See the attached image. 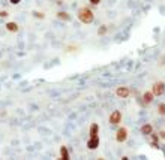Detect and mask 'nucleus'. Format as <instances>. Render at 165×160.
<instances>
[{"label":"nucleus","instance_id":"1","mask_svg":"<svg viewBox=\"0 0 165 160\" xmlns=\"http://www.w3.org/2000/svg\"><path fill=\"white\" fill-rule=\"evenodd\" d=\"M77 17H78V19L83 23V24H92L93 23V12L92 9H89V8H81L80 11H78V14H77Z\"/></svg>","mask_w":165,"mask_h":160},{"label":"nucleus","instance_id":"2","mask_svg":"<svg viewBox=\"0 0 165 160\" xmlns=\"http://www.w3.org/2000/svg\"><path fill=\"white\" fill-rule=\"evenodd\" d=\"M152 93L155 94V96H162L165 93V84L162 81H158V82H155L153 85H152Z\"/></svg>","mask_w":165,"mask_h":160},{"label":"nucleus","instance_id":"3","mask_svg":"<svg viewBox=\"0 0 165 160\" xmlns=\"http://www.w3.org/2000/svg\"><path fill=\"white\" fill-rule=\"evenodd\" d=\"M128 139V129L126 127H120L119 130H117V135H116V141L117 142H125Z\"/></svg>","mask_w":165,"mask_h":160},{"label":"nucleus","instance_id":"4","mask_svg":"<svg viewBox=\"0 0 165 160\" xmlns=\"http://www.w3.org/2000/svg\"><path fill=\"white\" fill-rule=\"evenodd\" d=\"M120 121H122V112L120 111H113L110 115V123L113 126H117Z\"/></svg>","mask_w":165,"mask_h":160},{"label":"nucleus","instance_id":"5","mask_svg":"<svg viewBox=\"0 0 165 160\" xmlns=\"http://www.w3.org/2000/svg\"><path fill=\"white\" fill-rule=\"evenodd\" d=\"M99 147V135L98 136H90L87 141V148L89 150H96Z\"/></svg>","mask_w":165,"mask_h":160},{"label":"nucleus","instance_id":"6","mask_svg":"<svg viewBox=\"0 0 165 160\" xmlns=\"http://www.w3.org/2000/svg\"><path fill=\"white\" fill-rule=\"evenodd\" d=\"M116 94L119 97H122V99H126V97H129V94H131V90L128 87H119V89L116 90Z\"/></svg>","mask_w":165,"mask_h":160},{"label":"nucleus","instance_id":"7","mask_svg":"<svg viewBox=\"0 0 165 160\" xmlns=\"http://www.w3.org/2000/svg\"><path fill=\"white\" fill-rule=\"evenodd\" d=\"M153 99H155V94H153L152 91H144V94H143V102H144L146 105L152 103Z\"/></svg>","mask_w":165,"mask_h":160},{"label":"nucleus","instance_id":"8","mask_svg":"<svg viewBox=\"0 0 165 160\" xmlns=\"http://www.w3.org/2000/svg\"><path fill=\"white\" fill-rule=\"evenodd\" d=\"M6 30L8 32H11V33H17L18 32V24L17 23H14V21H9V23H6Z\"/></svg>","mask_w":165,"mask_h":160},{"label":"nucleus","instance_id":"9","mask_svg":"<svg viewBox=\"0 0 165 160\" xmlns=\"http://www.w3.org/2000/svg\"><path fill=\"white\" fill-rule=\"evenodd\" d=\"M149 136L152 138V142H150V145H152L153 148H158V147H159V139H161V138H159V135H156V133H153V132H152Z\"/></svg>","mask_w":165,"mask_h":160},{"label":"nucleus","instance_id":"10","mask_svg":"<svg viewBox=\"0 0 165 160\" xmlns=\"http://www.w3.org/2000/svg\"><path fill=\"white\" fill-rule=\"evenodd\" d=\"M89 135H90V136H98V135H99V124H98V123H92V124H90Z\"/></svg>","mask_w":165,"mask_h":160},{"label":"nucleus","instance_id":"11","mask_svg":"<svg viewBox=\"0 0 165 160\" xmlns=\"http://www.w3.org/2000/svg\"><path fill=\"white\" fill-rule=\"evenodd\" d=\"M60 157L63 160H69V151H68V148L65 145L60 147Z\"/></svg>","mask_w":165,"mask_h":160},{"label":"nucleus","instance_id":"12","mask_svg":"<svg viewBox=\"0 0 165 160\" xmlns=\"http://www.w3.org/2000/svg\"><path fill=\"white\" fill-rule=\"evenodd\" d=\"M152 132H153V126H152V124L141 126V133H143V135H150Z\"/></svg>","mask_w":165,"mask_h":160},{"label":"nucleus","instance_id":"13","mask_svg":"<svg viewBox=\"0 0 165 160\" xmlns=\"http://www.w3.org/2000/svg\"><path fill=\"white\" fill-rule=\"evenodd\" d=\"M57 18H60V19H63V21H69L71 19V15L68 14V12H57Z\"/></svg>","mask_w":165,"mask_h":160},{"label":"nucleus","instance_id":"14","mask_svg":"<svg viewBox=\"0 0 165 160\" xmlns=\"http://www.w3.org/2000/svg\"><path fill=\"white\" fill-rule=\"evenodd\" d=\"M158 112H159V115H165V103H161L158 106Z\"/></svg>","mask_w":165,"mask_h":160},{"label":"nucleus","instance_id":"15","mask_svg":"<svg viewBox=\"0 0 165 160\" xmlns=\"http://www.w3.org/2000/svg\"><path fill=\"white\" fill-rule=\"evenodd\" d=\"M105 33H107V26H101V29H99V30H98V35H105Z\"/></svg>","mask_w":165,"mask_h":160},{"label":"nucleus","instance_id":"16","mask_svg":"<svg viewBox=\"0 0 165 160\" xmlns=\"http://www.w3.org/2000/svg\"><path fill=\"white\" fill-rule=\"evenodd\" d=\"M33 17H36V18H41V19H42V18L45 17V15H44L42 12H36V11H35V12H33Z\"/></svg>","mask_w":165,"mask_h":160},{"label":"nucleus","instance_id":"17","mask_svg":"<svg viewBox=\"0 0 165 160\" xmlns=\"http://www.w3.org/2000/svg\"><path fill=\"white\" fill-rule=\"evenodd\" d=\"M8 15H9V14H8L6 11H0V18H6Z\"/></svg>","mask_w":165,"mask_h":160},{"label":"nucleus","instance_id":"18","mask_svg":"<svg viewBox=\"0 0 165 160\" xmlns=\"http://www.w3.org/2000/svg\"><path fill=\"white\" fill-rule=\"evenodd\" d=\"M89 2H90V3H92L93 6H98V5H99V3H101V0H89Z\"/></svg>","mask_w":165,"mask_h":160},{"label":"nucleus","instance_id":"19","mask_svg":"<svg viewBox=\"0 0 165 160\" xmlns=\"http://www.w3.org/2000/svg\"><path fill=\"white\" fill-rule=\"evenodd\" d=\"M9 2H11L12 5H18V3L21 2V0H9Z\"/></svg>","mask_w":165,"mask_h":160},{"label":"nucleus","instance_id":"20","mask_svg":"<svg viewBox=\"0 0 165 160\" xmlns=\"http://www.w3.org/2000/svg\"><path fill=\"white\" fill-rule=\"evenodd\" d=\"M159 138H162V139H165V132H161V133H159Z\"/></svg>","mask_w":165,"mask_h":160}]
</instances>
